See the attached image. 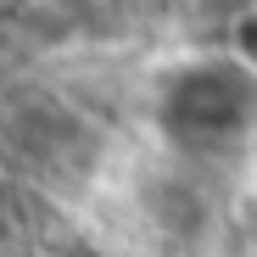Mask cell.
Returning <instances> with one entry per match:
<instances>
[{
  "mask_svg": "<svg viewBox=\"0 0 257 257\" xmlns=\"http://www.w3.org/2000/svg\"><path fill=\"white\" fill-rule=\"evenodd\" d=\"M235 51H240L246 67H257V12L240 17V28H235Z\"/></svg>",
  "mask_w": 257,
  "mask_h": 257,
  "instance_id": "2",
  "label": "cell"
},
{
  "mask_svg": "<svg viewBox=\"0 0 257 257\" xmlns=\"http://www.w3.org/2000/svg\"><path fill=\"white\" fill-rule=\"evenodd\" d=\"M257 123V73L246 62L185 67L162 90V128L185 146H224Z\"/></svg>",
  "mask_w": 257,
  "mask_h": 257,
  "instance_id": "1",
  "label": "cell"
}]
</instances>
